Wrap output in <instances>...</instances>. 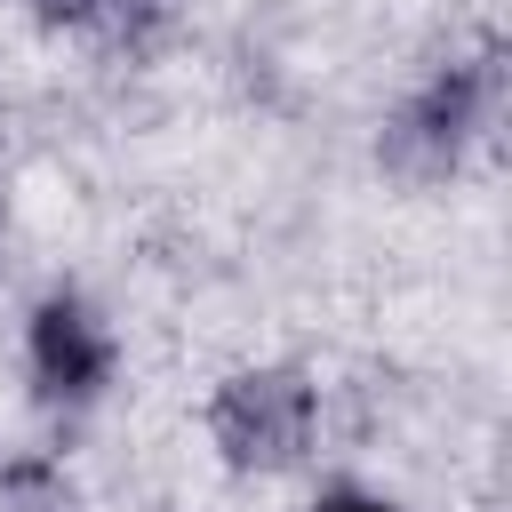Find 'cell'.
<instances>
[{
	"label": "cell",
	"mask_w": 512,
	"mask_h": 512,
	"mask_svg": "<svg viewBox=\"0 0 512 512\" xmlns=\"http://www.w3.org/2000/svg\"><path fill=\"white\" fill-rule=\"evenodd\" d=\"M24 376H32V400L48 416H88L112 392V376H120L112 320L80 288H48L24 312Z\"/></svg>",
	"instance_id": "obj_3"
},
{
	"label": "cell",
	"mask_w": 512,
	"mask_h": 512,
	"mask_svg": "<svg viewBox=\"0 0 512 512\" xmlns=\"http://www.w3.org/2000/svg\"><path fill=\"white\" fill-rule=\"evenodd\" d=\"M312 512H400L392 496H376V488H360V480H336V488H320L312 496Z\"/></svg>",
	"instance_id": "obj_6"
},
{
	"label": "cell",
	"mask_w": 512,
	"mask_h": 512,
	"mask_svg": "<svg viewBox=\"0 0 512 512\" xmlns=\"http://www.w3.org/2000/svg\"><path fill=\"white\" fill-rule=\"evenodd\" d=\"M0 512H80V488L48 448H16L0 456Z\"/></svg>",
	"instance_id": "obj_5"
},
{
	"label": "cell",
	"mask_w": 512,
	"mask_h": 512,
	"mask_svg": "<svg viewBox=\"0 0 512 512\" xmlns=\"http://www.w3.org/2000/svg\"><path fill=\"white\" fill-rule=\"evenodd\" d=\"M312 432H320V392L296 360H256V368H232L208 400V440L224 456V472L240 480H272V472H296L312 456Z\"/></svg>",
	"instance_id": "obj_2"
},
{
	"label": "cell",
	"mask_w": 512,
	"mask_h": 512,
	"mask_svg": "<svg viewBox=\"0 0 512 512\" xmlns=\"http://www.w3.org/2000/svg\"><path fill=\"white\" fill-rule=\"evenodd\" d=\"M176 24H184V0H96V16H88L104 56H120V64H152L176 40Z\"/></svg>",
	"instance_id": "obj_4"
},
{
	"label": "cell",
	"mask_w": 512,
	"mask_h": 512,
	"mask_svg": "<svg viewBox=\"0 0 512 512\" xmlns=\"http://www.w3.org/2000/svg\"><path fill=\"white\" fill-rule=\"evenodd\" d=\"M24 16H32V24H48V32H88L96 0H24Z\"/></svg>",
	"instance_id": "obj_7"
},
{
	"label": "cell",
	"mask_w": 512,
	"mask_h": 512,
	"mask_svg": "<svg viewBox=\"0 0 512 512\" xmlns=\"http://www.w3.org/2000/svg\"><path fill=\"white\" fill-rule=\"evenodd\" d=\"M496 120V48H472V56H448L432 64L392 112H384V136H376V160L408 184H440L472 160V144L488 136Z\"/></svg>",
	"instance_id": "obj_1"
}]
</instances>
